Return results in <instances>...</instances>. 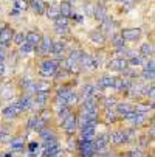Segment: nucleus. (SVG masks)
<instances>
[{
	"mask_svg": "<svg viewBox=\"0 0 155 157\" xmlns=\"http://www.w3.org/2000/svg\"><path fill=\"white\" fill-rule=\"evenodd\" d=\"M59 69V62L53 58H43L39 62V75L43 78H51Z\"/></svg>",
	"mask_w": 155,
	"mask_h": 157,
	"instance_id": "obj_1",
	"label": "nucleus"
},
{
	"mask_svg": "<svg viewBox=\"0 0 155 157\" xmlns=\"http://www.w3.org/2000/svg\"><path fill=\"white\" fill-rule=\"evenodd\" d=\"M132 131H121V129H116L113 131L112 134H109V143H112V145H124L130 140L132 137Z\"/></svg>",
	"mask_w": 155,
	"mask_h": 157,
	"instance_id": "obj_2",
	"label": "nucleus"
},
{
	"mask_svg": "<svg viewBox=\"0 0 155 157\" xmlns=\"http://www.w3.org/2000/svg\"><path fill=\"white\" fill-rule=\"evenodd\" d=\"M78 152L81 157H95V154L98 152L95 148L93 140H82L78 143Z\"/></svg>",
	"mask_w": 155,
	"mask_h": 157,
	"instance_id": "obj_3",
	"label": "nucleus"
},
{
	"mask_svg": "<svg viewBox=\"0 0 155 157\" xmlns=\"http://www.w3.org/2000/svg\"><path fill=\"white\" fill-rule=\"evenodd\" d=\"M62 154V148L57 140L43 142V155L45 157H59Z\"/></svg>",
	"mask_w": 155,
	"mask_h": 157,
	"instance_id": "obj_4",
	"label": "nucleus"
},
{
	"mask_svg": "<svg viewBox=\"0 0 155 157\" xmlns=\"http://www.w3.org/2000/svg\"><path fill=\"white\" fill-rule=\"evenodd\" d=\"M51 45H53V39L50 36H42L39 45L36 47L34 53H37V56H47L51 52Z\"/></svg>",
	"mask_w": 155,
	"mask_h": 157,
	"instance_id": "obj_5",
	"label": "nucleus"
},
{
	"mask_svg": "<svg viewBox=\"0 0 155 157\" xmlns=\"http://www.w3.org/2000/svg\"><path fill=\"white\" fill-rule=\"evenodd\" d=\"M62 129L65 134H68V136H72V134H75L76 128H78V115H75L73 112L67 117V118H64L62 121Z\"/></svg>",
	"mask_w": 155,
	"mask_h": 157,
	"instance_id": "obj_6",
	"label": "nucleus"
},
{
	"mask_svg": "<svg viewBox=\"0 0 155 157\" xmlns=\"http://www.w3.org/2000/svg\"><path fill=\"white\" fill-rule=\"evenodd\" d=\"M121 37L124 39V42H135L141 37V28H135V27H132V28H123L120 31Z\"/></svg>",
	"mask_w": 155,
	"mask_h": 157,
	"instance_id": "obj_7",
	"label": "nucleus"
},
{
	"mask_svg": "<svg viewBox=\"0 0 155 157\" xmlns=\"http://www.w3.org/2000/svg\"><path fill=\"white\" fill-rule=\"evenodd\" d=\"M127 67H129V64H127V59H124V58H113L107 64V69L112 72H124Z\"/></svg>",
	"mask_w": 155,
	"mask_h": 157,
	"instance_id": "obj_8",
	"label": "nucleus"
},
{
	"mask_svg": "<svg viewBox=\"0 0 155 157\" xmlns=\"http://www.w3.org/2000/svg\"><path fill=\"white\" fill-rule=\"evenodd\" d=\"M14 28L9 27V25H3L2 31H0V45L3 47H8L9 44L13 42V37H14Z\"/></svg>",
	"mask_w": 155,
	"mask_h": 157,
	"instance_id": "obj_9",
	"label": "nucleus"
},
{
	"mask_svg": "<svg viewBox=\"0 0 155 157\" xmlns=\"http://www.w3.org/2000/svg\"><path fill=\"white\" fill-rule=\"evenodd\" d=\"M20 114H22V109L17 106V103H13V104L3 107V110H2V115H3L5 120H14V118H17Z\"/></svg>",
	"mask_w": 155,
	"mask_h": 157,
	"instance_id": "obj_10",
	"label": "nucleus"
},
{
	"mask_svg": "<svg viewBox=\"0 0 155 157\" xmlns=\"http://www.w3.org/2000/svg\"><path fill=\"white\" fill-rule=\"evenodd\" d=\"M99 31L105 36V37H110L113 33H115V22L112 17H107L105 20L99 22Z\"/></svg>",
	"mask_w": 155,
	"mask_h": 157,
	"instance_id": "obj_11",
	"label": "nucleus"
},
{
	"mask_svg": "<svg viewBox=\"0 0 155 157\" xmlns=\"http://www.w3.org/2000/svg\"><path fill=\"white\" fill-rule=\"evenodd\" d=\"M93 17H95L98 22H102V20H105V19L109 17V11H107V8H105V5H104L102 2H98V3H95Z\"/></svg>",
	"mask_w": 155,
	"mask_h": 157,
	"instance_id": "obj_12",
	"label": "nucleus"
},
{
	"mask_svg": "<svg viewBox=\"0 0 155 157\" xmlns=\"http://www.w3.org/2000/svg\"><path fill=\"white\" fill-rule=\"evenodd\" d=\"M53 89V82L48 79H39L34 81V94H40V92H51Z\"/></svg>",
	"mask_w": 155,
	"mask_h": 157,
	"instance_id": "obj_13",
	"label": "nucleus"
},
{
	"mask_svg": "<svg viewBox=\"0 0 155 157\" xmlns=\"http://www.w3.org/2000/svg\"><path fill=\"white\" fill-rule=\"evenodd\" d=\"M17 106L22 109V112H24V110H30V109H33V107H34L33 97H31V95H28V94H24V95H22V97L19 98Z\"/></svg>",
	"mask_w": 155,
	"mask_h": 157,
	"instance_id": "obj_14",
	"label": "nucleus"
},
{
	"mask_svg": "<svg viewBox=\"0 0 155 157\" xmlns=\"http://www.w3.org/2000/svg\"><path fill=\"white\" fill-rule=\"evenodd\" d=\"M28 8H31L34 14L43 16L45 8H47V3L43 2V0H30V2H28Z\"/></svg>",
	"mask_w": 155,
	"mask_h": 157,
	"instance_id": "obj_15",
	"label": "nucleus"
},
{
	"mask_svg": "<svg viewBox=\"0 0 155 157\" xmlns=\"http://www.w3.org/2000/svg\"><path fill=\"white\" fill-rule=\"evenodd\" d=\"M115 107H116L115 112L118 115H121V117L130 114V112H134V106H132V103H127V101H116Z\"/></svg>",
	"mask_w": 155,
	"mask_h": 157,
	"instance_id": "obj_16",
	"label": "nucleus"
},
{
	"mask_svg": "<svg viewBox=\"0 0 155 157\" xmlns=\"http://www.w3.org/2000/svg\"><path fill=\"white\" fill-rule=\"evenodd\" d=\"M113 84H115V76L112 75H102L96 79L98 89H109V87H113Z\"/></svg>",
	"mask_w": 155,
	"mask_h": 157,
	"instance_id": "obj_17",
	"label": "nucleus"
},
{
	"mask_svg": "<svg viewBox=\"0 0 155 157\" xmlns=\"http://www.w3.org/2000/svg\"><path fill=\"white\" fill-rule=\"evenodd\" d=\"M50 100V92H40V94H34L33 95V101H34V106L37 107H45V104L48 103Z\"/></svg>",
	"mask_w": 155,
	"mask_h": 157,
	"instance_id": "obj_18",
	"label": "nucleus"
},
{
	"mask_svg": "<svg viewBox=\"0 0 155 157\" xmlns=\"http://www.w3.org/2000/svg\"><path fill=\"white\" fill-rule=\"evenodd\" d=\"M40 39H42V34H40L39 31L30 30V31H27V33H25V42L31 44L33 47H37V45H39Z\"/></svg>",
	"mask_w": 155,
	"mask_h": 157,
	"instance_id": "obj_19",
	"label": "nucleus"
},
{
	"mask_svg": "<svg viewBox=\"0 0 155 157\" xmlns=\"http://www.w3.org/2000/svg\"><path fill=\"white\" fill-rule=\"evenodd\" d=\"M73 90H75V89H73L70 84H62L61 87H57V89H56V98H61V100H64V101H65Z\"/></svg>",
	"mask_w": 155,
	"mask_h": 157,
	"instance_id": "obj_20",
	"label": "nucleus"
},
{
	"mask_svg": "<svg viewBox=\"0 0 155 157\" xmlns=\"http://www.w3.org/2000/svg\"><path fill=\"white\" fill-rule=\"evenodd\" d=\"M96 103H98L96 97H90V98H85V100H82L81 112H90V110H96V109H98Z\"/></svg>",
	"mask_w": 155,
	"mask_h": 157,
	"instance_id": "obj_21",
	"label": "nucleus"
},
{
	"mask_svg": "<svg viewBox=\"0 0 155 157\" xmlns=\"http://www.w3.org/2000/svg\"><path fill=\"white\" fill-rule=\"evenodd\" d=\"M88 37H90V40L93 44H96V45H104V44L107 42V37L99 30H92L90 33H88Z\"/></svg>",
	"mask_w": 155,
	"mask_h": 157,
	"instance_id": "obj_22",
	"label": "nucleus"
},
{
	"mask_svg": "<svg viewBox=\"0 0 155 157\" xmlns=\"http://www.w3.org/2000/svg\"><path fill=\"white\" fill-rule=\"evenodd\" d=\"M138 53L144 58V59H147V58H152V55H153V44L152 42H149V40H146V42H143L141 45H140V50H138Z\"/></svg>",
	"mask_w": 155,
	"mask_h": 157,
	"instance_id": "obj_23",
	"label": "nucleus"
},
{
	"mask_svg": "<svg viewBox=\"0 0 155 157\" xmlns=\"http://www.w3.org/2000/svg\"><path fill=\"white\" fill-rule=\"evenodd\" d=\"M78 94H79V97H81L82 100L90 98V97H96V87H95L93 84H85V86L82 87V90L78 92Z\"/></svg>",
	"mask_w": 155,
	"mask_h": 157,
	"instance_id": "obj_24",
	"label": "nucleus"
},
{
	"mask_svg": "<svg viewBox=\"0 0 155 157\" xmlns=\"http://www.w3.org/2000/svg\"><path fill=\"white\" fill-rule=\"evenodd\" d=\"M59 13H61L62 17L70 19V16H72L75 11H73V6H72L70 2H65V0H62V2L59 3Z\"/></svg>",
	"mask_w": 155,
	"mask_h": 157,
	"instance_id": "obj_25",
	"label": "nucleus"
},
{
	"mask_svg": "<svg viewBox=\"0 0 155 157\" xmlns=\"http://www.w3.org/2000/svg\"><path fill=\"white\" fill-rule=\"evenodd\" d=\"M110 40H112V45H113L118 52H123V50L126 48V42H124V39L121 37L120 33H113L112 36H110Z\"/></svg>",
	"mask_w": 155,
	"mask_h": 157,
	"instance_id": "obj_26",
	"label": "nucleus"
},
{
	"mask_svg": "<svg viewBox=\"0 0 155 157\" xmlns=\"http://www.w3.org/2000/svg\"><path fill=\"white\" fill-rule=\"evenodd\" d=\"M93 143H95V148H96L98 152L102 151V149H105V146L109 145V134H99Z\"/></svg>",
	"mask_w": 155,
	"mask_h": 157,
	"instance_id": "obj_27",
	"label": "nucleus"
},
{
	"mask_svg": "<svg viewBox=\"0 0 155 157\" xmlns=\"http://www.w3.org/2000/svg\"><path fill=\"white\" fill-rule=\"evenodd\" d=\"M81 139L82 140H93L95 139V126H82L81 128Z\"/></svg>",
	"mask_w": 155,
	"mask_h": 157,
	"instance_id": "obj_28",
	"label": "nucleus"
},
{
	"mask_svg": "<svg viewBox=\"0 0 155 157\" xmlns=\"http://www.w3.org/2000/svg\"><path fill=\"white\" fill-rule=\"evenodd\" d=\"M144 58L140 55V53H134L130 58H127V64H129V67H140V65H143L144 64Z\"/></svg>",
	"mask_w": 155,
	"mask_h": 157,
	"instance_id": "obj_29",
	"label": "nucleus"
},
{
	"mask_svg": "<svg viewBox=\"0 0 155 157\" xmlns=\"http://www.w3.org/2000/svg\"><path fill=\"white\" fill-rule=\"evenodd\" d=\"M45 14L48 19H51V20H56L59 16H61V13H59V5H47V8H45Z\"/></svg>",
	"mask_w": 155,
	"mask_h": 157,
	"instance_id": "obj_30",
	"label": "nucleus"
},
{
	"mask_svg": "<svg viewBox=\"0 0 155 157\" xmlns=\"http://www.w3.org/2000/svg\"><path fill=\"white\" fill-rule=\"evenodd\" d=\"M39 136L42 139V142H48V140H57V136L48 128H43L42 131H39Z\"/></svg>",
	"mask_w": 155,
	"mask_h": 157,
	"instance_id": "obj_31",
	"label": "nucleus"
},
{
	"mask_svg": "<svg viewBox=\"0 0 155 157\" xmlns=\"http://www.w3.org/2000/svg\"><path fill=\"white\" fill-rule=\"evenodd\" d=\"M34 50H36V47H33L31 44H28V42H24L19 47V55L20 56H31L34 53Z\"/></svg>",
	"mask_w": 155,
	"mask_h": 157,
	"instance_id": "obj_32",
	"label": "nucleus"
},
{
	"mask_svg": "<svg viewBox=\"0 0 155 157\" xmlns=\"http://www.w3.org/2000/svg\"><path fill=\"white\" fill-rule=\"evenodd\" d=\"M153 109V103H149V101H144V103H137V106L134 107L135 112H140V114H147L149 110Z\"/></svg>",
	"mask_w": 155,
	"mask_h": 157,
	"instance_id": "obj_33",
	"label": "nucleus"
},
{
	"mask_svg": "<svg viewBox=\"0 0 155 157\" xmlns=\"http://www.w3.org/2000/svg\"><path fill=\"white\" fill-rule=\"evenodd\" d=\"M9 146H11V149H13V151L20 152V151H24V148H25V142L22 140V139H11Z\"/></svg>",
	"mask_w": 155,
	"mask_h": 157,
	"instance_id": "obj_34",
	"label": "nucleus"
},
{
	"mask_svg": "<svg viewBox=\"0 0 155 157\" xmlns=\"http://www.w3.org/2000/svg\"><path fill=\"white\" fill-rule=\"evenodd\" d=\"M104 120L107 123H115L118 120V114L113 109H104Z\"/></svg>",
	"mask_w": 155,
	"mask_h": 157,
	"instance_id": "obj_35",
	"label": "nucleus"
},
{
	"mask_svg": "<svg viewBox=\"0 0 155 157\" xmlns=\"http://www.w3.org/2000/svg\"><path fill=\"white\" fill-rule=\"evenodd\" d=\"M84 53H85V52H82V50L76 48V50H72V52H70V55H67V58H68L70 61L76 62V64L79 65V61H81V58H82V55H84Z\"/></svg>",
	"mask_w": 155,
	"mask_h": 157,
	"instance_id": "obj_36",
	"label": "nucleus"
},
{
	"mask_svg": "<svg viewBox=\"0 0 155 157\" xmlns=\"http://www.w3.org/2000/svg\"><path fill=\"white\" fill-rule=\"evenodd\" d=\"M13 10H17L20 13L28 10V0H13Z\"/></svg>",
	"mask_w": 155,
	"mask_h": 157,
	"instance_id": "obj_37",
	"label": "nucleus"
},
{
	"mask_svg": "<svg viewBox=\"0 0 155 157\" xmlns=\"http://www.w3.org/2000/svg\"><path fill=\"white\" fill-rule=\"evenodd\" d=\"M78 100H79V94L76 92V90H73L70 95H68V98L65 100V106H68V107H73L76 103H78Z\"/></svg>",
	"mask_w": 155,
	"mask_h": 157,
	"instance_id": "obj_38",
	"label": "nucleus"
},
{
	"mask_svg": "<svg viewBox=\"0 0 155 157\" xmlns=\"http://www.w3.org/2000/svg\"><path fill=\"white\" fill-rule=\"evenodd\" d=\"M25 42V31H20V33H14V37H13V44L16 47H20L22 44Z\"/></svg>",
	"mask_w": 155,
	"mask_h": 157,
	"instance_id": "obj_39",
	"label": "nucleus"
},
{
	"mask_svg": "<svg viewBox=\"0 0 155 157\" xmlns=\"http://www.w3.org/2000/svg\"><path fill=\"white\" fill-rule=\"evenodd\" d=\"M37 115H39V118H40L42 121H45V123H47V121H50V120H51V110H50V109H47V107H42V109H40V112H39Z\"/></svg>",
	"mask_w": 155,
	"mask_h": 157,
	"instance_id": "obj_40",
	"label": "nucleus"
},
{
	"mask_svg": "<svg viewBox=\"0 0 155 157\" xmlns=\"http://www.w3.org/2000/svg\"><path fill=\"white\" fill-rule=\"evenodd\" d=\"M0 90H2V94H0V97H2L3 100H9L13 95H14V92H13V89H11V86H8V84H5L2 89H0Z\"/></svg>",
	"mask_w": 155,
	"mask_h": 157,
	"instance_id": "obj_41",
	"label": "nucleus"
},
{
	"mask_svg": "<svg viewBox=\"0 0 155 157\" xmlns=\"http://www.w3.org/2000/svg\"><path fill=\"white\" fill-rule=\"evenodd\" d=\"M70 114H72V107H68V106H64L62 109H59V110H57V118L62 121L64 118H67Z\"/></svg>",
	"mask_w": 155,
	"mask_h": 157,
	"instance_id": "obj_42",
	"label": "nucleus"
},
{
	"mask_svg": "<svg viewBox=\"0 0 155 157\" xmlns=\"http://www.w3.org/2000/svg\"><path fill=\"white\" fill-rule=\"evenodd\" d=\"M153 82H150V86H143L141 89V95L147 97V98H153Z\"/></svg>",
	"mask_w": 155,
	"mask_h": 157,
	"instance_id": "obj_43",
	"label": "nucleus"
},
{
	"mask_svg": "<svg viewBox=\"0 0 155 157\" xmlns=\"http://www.w3.org/2000/svg\"><path fill=\"white\" fill-rule=\"evenodd\" d=\"M144 67H143V70H147V72H155V59H153V56L152 58H147L146 61H144V64H143Z\"/></svg>",
	"mask_w": 155,
	"mask_h": 157,
	"instance_id": "obj_44",
	"label": "nucleus"
},
{
	"mask_svg": "<svg viewBox=\"0 0 155 157\" xmlns=\"http://www.w3.org/2000/svg\"><path fill=\"white\" fill-rule=\"evenodd\" d=\"M115 104H116V100L112 98V97H105V98H102V106H104V109H113Z\"/></svg>",
	"mask_w": 155,
	"mask_h": 157,
	"instance_id": "obj_45",
	"label": "nucleus"
},
{
	"mask_svg": "<svg viewBox=\"0 0 155 157\" xmlns=\"http://www.w3.org/2000/svg\"><path fill=\"white\" fill-rule=\"evenodd\" d=\"M68 24H70V19L62 17V16H59V17L54 20V27H68Z\"/></svg>",
	"mask_w": 155,
	"mask_h": 157,
	"instance_id": "obj_46",
	"label": "nucleus"
},
{
	"mask_svg": "<svg viewBox=\"0 0 155 157\" xmlns=\"http://www.w3.org/2000/svg\"><path fill=\"white\" fill-rule=\"evenodd\" d=\"M84 11H85V14H87V16L93 17V11H95V3H93V2H85V3H84Z\"/></svg>",
	"mask_w": 155,
	"mask_h": 157,
	"instance_id": "obj_47",
	"label": "nucleus"
},
{
	"mask_svg": "<svg viewBox=\"0 0 155 157\" xmlns=\"http://www.w3.org/2000/svg\"><path fill=\"white\" fill-rule=\"evenodd\" d=\"M141 78H144L146 81L153 82V79H155V72H147V70H143V72H141Z\"/></svg>",
	"mask_w": 155,
	"mask_h": 157,
	"instance_id": "obj_48",
	"label": "nucleus"
},
{
	"mask_svg": "<svg viewBox=\"0 0 155 157\" xmlns=\"http://www.w3.org/2000/svg\"><path fill=\"white\" fill-rule=\"evenodd\" d=\"M0 142H3V143L11 142V134L6 131H0Z\"/></svg>",
	"mask_w": 155,
	"mask_h": 157,
	"instance_id": "obj_49",
	"label": "nucleus"
},
{
	"mask_svg": "<svg viewBox=\"0 0 155 157\" xmlns=\"http://www.w3.org/2000/svg\"><path fill=\"white\" fill-rule=\"evenodd\" d=\"M56 33L61 34V36H67L68 34V27H54Z\"/></svg>",
	"mask_w": 155,
	"mask_h": 157,
	"instance_id": "obj_50",
	"label": "nucleus"
},
{
	"mask_svg": "<svg viewBox=\"0 0 155 157\" xmlns=\"http://www.w3.org/2000/svg\"><path fill=\"white\" fill-rule=\"evenodd\" d=\"M70 17H72L75 22H78V24H82V22H84V17H82L81 14H76V13H73Z\"/></svg>",
	"mask_w": 155,
	"mask_h": 157,
	"instance_id": "obj_51",
	"label": "nucleus"
},
{
	"mask_svg": "<svg viewBox=\"0 0 155 157\" xmlns=\"http://www.w3.org/2000/svg\"><path fill=\"white\" fill-rule=\"evenodd\" d=\"M37 148H39V143H37V142H31V143L28 145V149H30V152H31V154H33Z\"/></svg>",
	"mask_w": 155,
	"mask_h": 157,
	"instance_id": "obj_52",
	"label": "nucleus"
},
{
	"mask_svg": "<svg viewBox=\"0 0 155 157\" xmlns=\"http://www.w3.org/2000/svg\"><path fill=\"white\" fill-rule=\"evenodd\" d=\"M129 157H143V154H141V151L134 149V151H130V152H129Z\"/></svg>",
	"mask_w": 155,
	"mask_h": 157,
	"instance_id": "obj_53",
	"label": "nucleus"
},
{
	"mask_svg": "<svg viewBox=\"0 0 155 157\" xmlns=\"http://www.w3.org/2000/svg\"><path fill=\"white\" fill-rule=\"evenodd\" d=\"M5 70H6L5 62H0V76H3V75H5Z\"/></svg>",
	"mask_w": 155,
	"mask_h": 157,
	"instance_id": "obj_54",
	"label": "nucleus"
},
{
	"mask_svg": "<svg viewBox=\"0 0 155 157\" xmlns=\"http://www.w3.org/2000/svg\"><path fill=\"white\" fill-rule=\"evenodd\" d=\"M9 16H11V17H13V16H14V17H19V16H20V11H17V10H11V11H9Z\"/></svg>",
	"mask_w": 155,
	"mask_h": 157,
	"instance_id": "obj_55",
	"label": "nucleus"
},
{
	"mask_svg": "<svg viewBox=\"0 0 155 157\" xmlns=\"http://www.w3.org/2000/svg\"><path fill=\"white\" fill-rule=\"evenodd\" d=\"M2 157H13L11 154H5V155H2Z\"/></svg>",
	"mask_w": 155,
	"mask_h": 157,
	"instance_id": "obj_56",
	"label": "nucleus"
},
{
	"mask_svg": "<svg viewBox=\"0 0 155 157\" xmlns=\"http://www.w3.org/2000/svg\"><path fill=\"white\" fill-rule=\"evenodd\" d=\"M2 28H3V25H2V24H0V31H2Z\"/></svg>",
	"mask_w": 155,
	"mask_h": 157,
	"instance_id": "obj_57",
	"label": "nucleus"
},
{
	"mask_svg": "<svg viewBox=\"0 0 155 157\" xmlns=\"http://www.w3.org/2000/svg\"><path fill=\"white\" fill-rule=\"evenodd\" d=\"M118 2H124V0H118Z\"/></svg>",
	"mask_w": 155,
	"mask_h": 157,
	"instance_id": "obj_58",
	"label": "nucleus"
}]
</instances>
